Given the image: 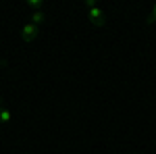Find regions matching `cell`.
<instances>
[{
	"mask_svg": "<svg viewBox=\"0 0 156 154\" xmlns=\"http://www.w3.org/2000/svg\"><path fill=\"white\" fill-rule=\"evenodd\" d=\"M11 119H12V113L4 106L2 102H0V125H9V123H11Z\"/></svg>",
	"mask_w": 156,
	"mask_h": 154,
	"instance_id": "obj_3",
	"label": "cell"
},
{
	"mask_svg": "<svg viewBox=\"0 0 156 154\" xmlns=\"http://www.w3.org/2000/svg\"><path fill=\"white\" fill-rule=\"evenodd\" d=\"M37 34H40V27H37V25H34L31 21L23 23V27H21V40H23V42L31 44V42L37 38Z\"/></svg>",
	"mask_w": 156,
	"mask_h": 154,
	"instance_id": "obj_2",
	"label": "cell"
},
{
	"mask_svg": "<svg viewBox=\"0 0 156 154\" xmlns=\"http://www.w3.org/2000/svg\"><path fill=\"white\" fill-rule=\"evenodd\" d=\"M146 23H156V4L152 6V11H150V15L146 17Z\"/></svg>",
	"mask_w": 156,
	"mask_h": 154,
	"instance_id": "obj_6",
	"label": "cell"
},
{
	"mask_svg": "<svg viewBox=\"0 0 156 154\" xmlns=\"http://www.w3.org/2000/svg\"><path fill=\"white\" fill-rule=\"evenodd\" d=\"M31 23L40 27L42 23H46V15H44L42 11H34V13H31Z\"/></svg>",
	"mask_w": 156,
	"mask_h": 154,
	"instance_id": "obj_4",
	"label": "cell"
},
{
	"mask_svg": "<svg viewBox=\"0 0 156 154\" xmlns=\"http://www.w3.org/2000/svg\"><path fill=\"white\" fill-rule=\"evenodd\" d=\"M27 4H29L34 11H42V6H44V0H29Z\"/></svg>",
	"mask_w": 156,
	"mask_h": 154,
	"instance_id": "obj_5",
	"label": "cell"
},
{
	"mask_svg": "<svg viewBox=\"0 0 156 154\" xmlns=\"http://www.w3.org/2000/svg\"><path fill=\"white\" fill-rule=\"evenodd\" d=\"M85 9H87V19H90L92 25L102 27V25L106 23V15H104V11L98 6L96 0H85Z\"/></svg>",
	"mask_w": 156,
	"mask_h": 154,
	"instance_id": "obj_1",
	"label": "cell"
}]
</instances>
